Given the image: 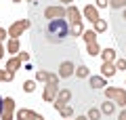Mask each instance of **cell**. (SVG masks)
Listing matches in <instances>:
<instances>
[{"instance_id": "cell-21", "label": "cell", "mask_w": 126, "mask_h": 120, "mask_svg": "<svg viewBox=\"0 0 126 120\" xmlns=\"http://www.w3.org/2000/svg\"><path fill=\"white\" fill-rule=\"evenodd\" d=\"M105 30H107V21H105V19H97V21H94V32H97V34H103Z\"/></svg>"}, {"instance_id": "cell-9", "label": "cell", "mask_w": 126, "mask_h": 120, "mask_svg": "<svg viewBox=\"0 0 126 120\" xmlns=\"http://www.w3.org/2000/svg\"><path fill=\"white\" fill-rule=\"evenodd\" d=\"M72 74H76V65L72 61H63L59 65V78H72Z\"/></svg>"}, {"instance_id": "cell-34", "label": "cell", "mask_w": 126, "mask_h": 120, "mask_svg": "<svg viewBox=\"0 0 126 120\" xmlns=\"http://www.w3.org/2000/svg\"><path fill=\"white\" fill-rule=\"evenodd\" d=\"M4 57V44H2V42H0V59Z\"/></svg>"}, {"instance_id": "cell-36", "label": "cell", "mask_w": 126, "mask_h": 120, "mask_svg": "<svg viewBox=\"0 0 126 120\" xmlns=\"http://www.w3.org/2000/svg\"><path fill=\"white\" fill-rule=\"evenodd\" d=\"M74 120H88V116H76Z\"/></svg>"}, {"instance_id": "cell-19", "label": "cell", "mask_w": 126, "mask_h": 120, "mask_svg": "<svg viewBox=\"0 0 126 120\" xmlns=\"http://www.w3.org/2000/svg\"><path fill=\"white\" fill-rule=\"evenodd\" d=\"M6 51L9 53H19V38H11L6 42Z\"/></svg>"}, {"instance_id": "cell-25", "label": "cell", "mask_w": 126, "mask_h": 120, "mask_svg": "<svg viewBox=\"0 0 126 120\" xmlns=\"http://www.w3.org/2000/svg\"><path fill=\"white\" fill-rule=\"evenodd\" d=\"M23 91L25 93H34L36 91V80H25L23 82Z\"/></svg>"}, {"instance_id": "cell-24", "label": "cell", "mask_w": 126, "mask_h": 120, "mask_svg": "<svg viewBox=\"0 0 126 120\" xmlns=\"http://www.w3.org/2000/svg\"><path fill=\"white\" fill-rule=\"evenodd\" d=\"M101 116H103V112L97 110V107H90L88 110V120H101Z\"/></svg>"}, {"instance_id": "cell-17", "label": "cell", "mask_w": 126, "mask_h": 120, "mask_svg": "<svg viewBox=\"0 0 126 120\" xmlns=\"http://www.w3.org/2000/svg\"><path fill=\"white\" fill-rule=\"evenodd\" d=\"M101 112H103L105 116H111L113 112H116V103H113L111 99H109V101H105L103 105H101Z\"/></svg>"}, {"instance_id": "cell-41", "label": "cell", "mask_w": 126, "mask_h": 120, "mask_svg": "<svg viewBox=\"0 0 126 120\" xmlns=\"http://www.w3.org/2000/svg\"><path fill=\"white\" fill-rule=\"evenodd\" d=\"M63 120H69V118H63Z\"/></svg>"}, {"instance_id": "cell-32", "label": "cell", "mask_w": 126, "mask_h": 120, "mask_svg": "<svg viewBox=\"0 0 126 120\" xmlns=\"http://www.w3.org/2000/svg\"><path fill=\"white\" fill-rule=\"evenodd\" d=\"M118 120H126V107L120 112V114H118Z\"/></svg>"}, {"instance_id": "cell-14", "label": "cell", "mask_w": 126, "mask_h": 120, "mask_svg": "<svg viewBox=\"0 0 126 120\" xmlns=\"http://www.w3.org/2000/svg\"><path fill=\"white\" fill-rule=\"evenodd\" d=\"M80 15H82V13H80V11H78L74 4H72V6L67 9V15H65V19H69L72 23H76V21H82V19H80Z\"/></svg>"}, {"instance_id": "cell-8", "label": "cell", "mask_w": 126, "mask_h": 120, "mask_svg": "<svg viewBox=\"0 0 126 120\" xmlns=\"http://www.w3.org/2000/svg\"><path fill=\"white\" fill-rule=\"evenodd\" d=\"M15 118H17V120H40L42 116L36 114L34 110H25V107H21V110L15 112Z\"/></svg>"}, {"instance_id": "cell-23", "label": "cell", "mask_w": 126, "mask_h": 120, "mask_svg": "<svg viewBox=\"0 0 126 120\" xmlns=\"http://www.w3.org/2000/svg\"><path fill=\"white\" fill-rule=\"evenodd\" d=\"M13 78H15L13 72H9V70H0V82H11Z\"/></svg>"}, {"instance_id": "cell-22", "label": "cell", "mask_w": 126, "mask_h": 120, "mask_svg": "<svg viewBox=\"0 0 126 120\" xmlns=\"http://www.w3.org/2000/svg\"><path fill=\"white\" fill-rule=\"evenodd\" d=\"M48 78H50V72H44V70L36 72V82H48Z\"/></svg>"}, {"instance_id": "cell-4", "label": "cell", "mask_w": 126, "mask_h": 120, "mask_svg": "<svg viewBox=\"0 0 126 120\" xmlns=\"http://www.w3.org/2000/svg\"><path fill=\"white\" fill-rule=\"evenodd\" d=\"M30 25H32L30 19H19V21H15L13 25L9 27V36H11V38H19V36H21Z\"/></svg>"}, {"instance_id": "cell-10", "label": "cell", "mask_w": 126, "mask_h": 120, "mask_svg": "<svg viewBox=\"0 0 126 120\" xmlns=\"http://www.w3.org/2000/svg\"><path fill=\"white\" fill-rule=\"evenodd\" d=\"M82 15H84L90 23H94L97 19H101V17H99V11H97V6H93V4H86L84 11H82Z\"/></svg>"}, {"instance_id": "cell-42", "label": "cell", "mask_w": 126, "mask_h": 120, "mask_svg": "<svg viewBox=\"0 0 126 120\" xmlns=\"http://www.w3.org/2000/svg\"><path fill=\"white\" fill-rule=\"evenodd\" d=\"M40 120H44V118H40Z\"/></svg>"}, {"instance_id": "cell-35", "label": "cell", "mask_w": 126, "mask_h": 120, "mask_svg": "<svg viewBox=\"0 0 126 120\" xmlns=\"http://www.w3.org/2000/svg\"><path fill=\"white\" fill-rule=\"evenodd\" d=\"M2 107H4V99L0 97V116H2Z\"/></svg>"}, {"instance_id": "cell-26", "label": "cell", "mask_w": 126, "mask_h": 120, "mask_svg": "<svg viewBox=\"0 0 126 120\" xmlns=\"http://www.w3.org/2000/svg\"><path fill=\"white\" fill-rule=\"evenodd\" d=\"M61 116H63V118H72V116H74V107L69 105V103H67V105H63V110H61Z\"/></svg>"}, {"instance_id": "cell-33", "label": "cell", "mask_w": 126, "mask_h": 120, "mask_svg": "<svg viewBox=\"0 0 126 120\" xmlns=\"http://www.w3.org/2000/svg\"><path fill=\"white\" fill-rule=\"evenodd\" d=\"M19 57H21V61H27L30 59V53H19Z\"/></svg>"}, {"instance_id": "cell-18", "label": "cell", "mask_w": 126, "mask_h": 120, "mask_svg": "<svg viewBox=\"0 0 126 120\" xmlns=\"http://www.w3.org/2000/svg\"><path fill=\"white\" fill-rule=\"evenodd\" d=\"M69 32H72V36H82V34H84V25H82V21H76V23H72Z\"/></svg>"}, {"instance_id": "cell-13", "label": "cell", "mask_w": 126, "mask_h": 120, "mask_svg": "<svg viewBox=\"0 0 126 120\" xmlns=\"http://www.w3.org/2000/svg\"><path fill=\"white\" fill-rule=\"evenodd\" d=\"M88 84L93 86V89H105L107 82H105V76H90V78H88Z\"/></svg>"}, {"instance_id": "cell-16", "label": "cell", "mask_w": 126, "mask_h": 120, "mask_svg": "<svg viewBox=\"0 0 126 120\" xmlns=\"http://www.w3.org/2000/svg\"><path fill=\"white\" fill-rule=\"evenodd\" d=\"M82 38H84L86 44H93V42H97V32H94V30H84Z\"/></svg>"}, {"instance_id": "cell-29", "label": "cell", "mask_w": 126, "mask_h": 120, "mask_svg": "<svg viewBox=\"0 0 126 120\" xmlns=\"http://www.w3.org/2000/svg\"><path fill=\"white\" fill-rule=\"evenodd\" d=\"M116 70H126V59H116Z\"/></svg>"}, {"instance_id": "cell-11", "label": "cell", "mask_w": 126, "mask_h": 120, "mask_svg": "<svg viewBox=\"0 0 126 120\" xmlns=\"http://www.w3.org/2000/svg\"><path fill=\"white\" fill-rule=\"evenodd\" d=\"M21 63H23V61H21V57H19V55H15V57H11L9 61H6L4 70H9V72H13V74H15V72L21 67Z\"/></svg>"}, {"instance_id": "cell-40", "label": "cell", "mask_w": 126, "mask_h": 120, "mask_svg": "<svg viewBox=\"0 0 126 120\" xmlns=\"http://www.w3.org/2000/svg\"><path fill=\"white\" fill-rule=\"evenodd\" d=\"M13 2H21V0H13Z\"/></svg>"}, {"instance_id": "cell-5", "label": "cell", "mask_w": 126, "mask_h": 120, "mask_svg": "<svg viewBox=\"0 0 126 120\" xmlns=\"http://www.w3.org/2000/svg\"><path fill=\"white\" fill-rule=\"evenodd\" d=\"M69 101H72V91H69V89H63V91H59V95H57V99L53 101V105H55V110H57V112H61L63 105H67Z\"/></svg>"}, {"instance_id": "cell-27", "label": "cell", "mask_w": 126, "mask_h": 120, "mask_svg": "<svg viewBox=\"0 0 126 120\" xmlns=\"http://www.w3.org/2000/svg\"><path fill=\"white\" fill-rule=\"evenodd\" d=\"M76 76L78 78H86V76H88V67L86 65H78L76 67Z\"/></svg>"}, {"instance_id": "cell-37", "label": "cell", "mask_w": 126, "mask_h": 120, "mask_svg": "<svg viewBox=\"0 0 126 120\" xmlns=\"http://www.w3.org/2000/svg\"><path fill=\"white\" fill-rule=\"evenodd\" d=\"M59 2H63V4H72L74 0H59Z\"/></svg>"}, {"instance_id": "cell-7", "label": "cell", "mask_w": 126, "mask_h": 120, "mask_svg": "<svg viewBox=\"0 0 126 120\" xmlns=\"http://www.w3.org/2000/svg\"><path fill=\"white\" fill-rule=\"evenodd\" d=\"M13 118H15V101L13 97H4V107H2L0 120H13Z\"/></svg>"}, {"instance_id": "cell-3", "label": "cell", "mask_w": 126, "mask_h": 120, "mask_svg": "<svg viewBox=\"0 0 126 120\" xmlns=\"http://www.w3.org/2000/svg\"><path fill=\"white\" fill-rule=\"evenodd\" d=\"M105 97L111 99L116 105L120 107H126V91L118 89V86H105Z\"/></svg>"}, {"instance_id": "cell-30", "label": "cell", "mask_w": 126, "mask_h": 120, "mask_svg": "<svg viewBox=\"0 0 126 120\" xmlns=\"http://www.w3.org/2000/svg\"><path fill=\"white\" fill-rule=\"evenodd\" d=\"M97 2V9H105V6H109V0H94Z\"/></svg>"}, {"instance_id": "cell-15", "label": "cell", "mask_w": 126, "mask_h": 120, "mask_svg": "<svg viewBox=\"0 0 126 120\" xmlns=\"http://www.w3.org/2000/svg\"><path fill=\"white\" fill-rule=\"evenodd\" d=\"M101 57L105 63H116V51L113 49H103L101 51Z\"/></svg>"}, {"instance_id": "cell-6", "label": "cell", "mask_w": 126, "mask_h": 120, "mask_svg": "<svg viewBox=\"0 0 126 120\" xmlns=\"http://www.w3.org/2000/svg\"><path fill=\"white\" fill-rule=\"evenodd\" d=\"M65 15H67V9L65 6H48V9L44 11V17L48 19H65Z\"/></svg>"}, {"instance_id": "cell-39", "label": "cell", "mask_w": 126, "mask_h": 120, "mask_svg": "<svg viewBox=\"0 0 126 120\" xmlns=\"http://www.w3.org/2000/svg\"><path fill=\"white\" fill-rule=\"evenodd\" d=\"M27 2H36V0H27Z\"/></svg>"}, {"instance_id": "cell-28", "label": "cell", "mask_w": 126, "mask_h": 120, "mask_svg": "<svg viewBox=\"0 0 126 120\" xmlns=\"http://www.w3.org/2000/svg\"><path fill=\"white\" fill-rule=\"evenodd\" d=\"M109 6L111 9H122V6H126V0H109Z\"/></svg>"}, {"instance_id": "cell-31", "label": "cell", "mask_w": 126, "mask_h": 120, "mask_svg": "<svg viewBox=\"0 0 126 120\" xmlns=\"http://www.w3.org/2000/svg\"><path fill=\"white\" fill-rule=\"evenodd\" d=\"M4 36H9V30H4V27H0V42L4 40Z\"/></svg>"}, {"instance_id": "cell-2", "label": "cell", "mask_w": 126, "mask_h": 120, "mask_svg": "<svg viewBox=\"0 0 126 120\" xmlns=\"http://www.w3.org/2000/svg\"><path fill=\"white\" fill-rule=\"evenodd\" d=\"M57 95H59V74H53V72H50V78H48V82H46V86H44L42 99H44L46 103H53L55 99H57Z\"/></svg>"}, {"instance_id": "cell-20", "label": "cell", "mask_w": 126, "mask_h": 120, "mask_svg": "<svg viewBox=\"0 0 126 120\" xmlns=\"http://www.w3.org/2000/svg\"><path fill=\"white\" fill-rule=\"evenodd\" d=\"M86 51H88V55H90V57H94V55H101V46H99V42L86 44Z\"/></svg>"}, {"instance_id": "cell-12", "label": "cell", "mask_w": 126, "mask_h": 120, "mask_svg": "<svg viewBox=\"0 0 126 120\" xmlns=\"http://www.w3.org/2000/svg\"><path fill=\"white\" fill-rule=\"evenodd\" d=\"M116 63H101V76H105V78H111V76H116Z\"/></svg>"}, {"instance_id": "cell-38", "label": "cell", "mask_w": 126, "mask_h": 120, "mask_svg": "<svg viewBox=\"0 0 126 120\" xmlns=\"http://www.w3.org/2000/svg\"><path fill=\"white\" fill-rule=\"evenodd\" d=\"M122 17H124V19H126V9H124V15H122Z\"/></svg>"}, {"instance_id": "cell-1", "label": "cell", "mask_w": 126, "mask_h": 120, "mask_svg": "<svg viewBox=\"0 0 126 120\" xmlns=\"http://www.w3.org/2000/svg\"><path fill=\"white\" fill-rule=\"evenodd\" d=\"M67 36H69V25H67L65 19H50L48 21V25H46V38H48V42L59 44Z\"/></svg>"}]
</instances>
